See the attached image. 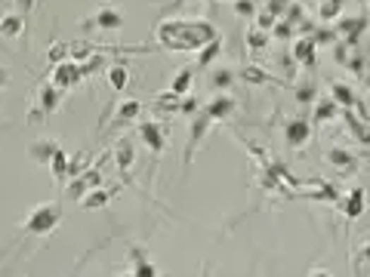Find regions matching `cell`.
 <instances>
[{"instance_id":"obj_1","label":"cell","mask_w":370,"mask_h":277,"mask_svg":"<svg viewBox=\"0 0 370 277\" xmlns=\"http://www.w3.org/2000/svg\"><path fill=\"white\" fill-rule=\"evenodd\" d=\"M213 37H220V31H216V25L207 22V19H161L155 28L157 47L173 49V53L198 49Z\"/></svg>"},{"instance_id":"obj_2","label":"cell","mask_w":370,"mask_h":277,"mask_svg":"<svg viewBox=\"0 0 370 277\" xmlns=\"http://www.w3.org/2000/svg\"><path fill=\"white\" fill-rule=\"evenodd\" d=\"M234 111H238V99L232 96V92H216L210 102L201 108L198 111V117L191 121V136H189V145H185V166L191 164V157H195V148L204 142V136H207V130L213 127V123H220V121H225V117H232Z\"/></svg>"},{"instance_id":"obj_3","label":"cell","mask_w":370,"mask_h":277,"mask_svg":"<svg viewBox=\"0 0 370 277\" xmlns=\"http://www.w3.org/2000/svg\"><path fill=\"white\" fill-rule=\"evenodd\" d=\"M62 204L59 200H44V204H37L31 209L28 216L22 219V234H28V238H49L59 225H62Z\"/></svg>"},{"instance_id":"obj_4","label":"cell","mask_w":370,"mask_h":277,"mask_svg":"<svg viewBox=\"0 0 370 277\" xmlns=\"http://www.w3.org/2000/svg\"><path fill=\"white\" fill-rule=\"evenodd\" d=\"M83 78V68H80V62H74V59H62V62H56L53 65V71H49V83L59 90H71V87H78Z\"/></svg>"},{"instance_id":"obj_5","label":"cell","mask_w":370,"mask_h":277,"mask_svg":"<svg viewBox=\"0 0 370 277\" xmlns=\"http://www.w3.org/2000/svg\"><path fill=\"white\" fill-rule=\"evenodd\" d=\"M139 142L151 151V157H161L167 148V130L157 121H142L139 123Z\"/></svg>"},{"instance_id":"obj_6","label":"cell","mask_w":370,"mask_h":277,"mask_svg":"<svg viewBox=\"0 0 370 277\" xmlns=\"http://www.w3.org/2000/svg\"><path fill=\"white\" fill-rule=\"evenodd\" d=\"M309 139H312V123H309L306 117H293V121H287V127H284V142H287L290 151H302L309 145Z\"/></svg>"},{"instance_id":"obj_7","label":"cell","mask_w":370,"mask_h":277,"mask_svg":"<svg viewBox=\"0 0 370 277\" xmlns=\"http://www.w3.org/2000/svg\"><path fill=\"white\" fill-rule=\"evenodd\" d=\"M124 25V13L114 6H102L90 22H83V28H99V31H117Z\"/></svg>"},{"instance_id":"obj_8","label":"cell","mask_w":370,"mask_h":277,"mask_svg":"<svg viewBox=\"0 0 370 277\" xmlns=\"http://www.w3.org/2000/svg\"><path fill=\"white\" fill-rule=\"evenodd\" d=\"M139 114H142V102H139V99H124V102L114 108V117H112V130L130 127V123L136 121Z\"/></svg>"},{"instance_id":"obj_9","label":"cell","mask_w":370,"mask_h":277,"mask_svg":"<svg viewBox=\"0 0 370 277\" xmlns=\"http://www.w3.org/2000/svg\"><path fill=\"white\" fill-rule=\"evenodd\" d=\"M133 164H136V145H133V139H121L114 145V166L121 173H130Z\"/></svg>"},{"instance_id":"obj_10","label":"cell","mask_w":370,"mask_h":277,"mask_svg":"<svg viewBox=\"0 0 370 277\" xmlns=\"http://www.w3.org/2000/svg\"><path fill=\"white\" fill-rule=\"evenodd\" d=\"M130 274H136V277H155L157 274V268H155V262H151V256L142 253L139 247H130Z\"/></svg>"},{"instance_id":"obj_11","label":"cell","mask_w":370,"mask_h":277,"mask_svg":"<svg viewBox=\"0 0 370 277\" xmlns=\"http://www.w3.org/2000/svg\"><path fill=\"white\" fill-rule=\"evenodd\" d=\"M112 195H114V191H108V188H102V185H96V188H90L87 195L78 200V204H80V209L92 213V209H105L108 200H112Z\"/></svg>"},{"instance_id":"obj_12","label":"cell","mask_w":370,"mask_h":277,"mask_svg":"<svg viewBox=\"0 0 370 277\" xmlns=\"http://www.w3.org/2000/svg\"><path fill=\"white\" fill-rule=\"evenodd\" d=\"M25 35V16H19V13H6L4 19H0V37L4 40H19Z\"/></svg>"},{"instance_id":"obj_13","label":"cell","mask_w":370,"mask_h":277,"mask_svg":"<svg viewBox=\"0 0 370 277\" xmlns=\"http://www.w3.org/2000/svg\"><path fill=\"white\" fill-rule=\"evenodd\" d=\"M37 105H40V111H47V117H49V114H56V111H59V105H62V90L53 87V83L40 87V92H37Z\"/></svg>"},{"instance_id":"obj_14","label":"cell","mask_w":370,"mask_h":277,"mask_svg":"<svg viewBox=\"0 0 370 277\" xmlns=\"http://www.w3.org/2000/svg\"><path fill=\"white\" fill-rule=\"evenodd\" d=\"M327 164H330L333 170H340V173H352L358 166V157L346 148H330L327 151Z\"/></svg>"},{"instance_id":"obj_15","label":"cell","mask_w":370,"mask_h":277,"mask_svg":"<svg viewBox=\"0 0 370 277\" xmlns=\"http://www.w3.org/2000/svg\"><path fill=\"white\" fill-rule=\"evenodd\" d=\"M342 213H346V219H361V216H364V188H361V185H355L346 195Z\"/></svg>"},{"instance_id":"obj_16","label":"cell","mask_w":370,"mask_h":277,"mask_svg":"<svg viewBox=\"0 0 370 277\" xmlns=\"http://www.w3.org/2000/svg\"><path fill=\"white\" fill-rule=\"evenodd\" d=\"M56 148H59V142H56V139H37V142H31L28 154H31V161H35V164L47 166V164H49V157L56 154Z\"/></svg>"},{"instance_id":"obj_17","label":"cell","mask_w":370,"mask_h":277,"mask_svg":"<svg viewBox=\"0 0 370 277\" xmlns=\"http://www.w3.org/2000/svg\"><path fill=\"white\" fill-rule=\"evenodd\" d=\"M330 96H333V102L340 105V108H355L358 105L355 90H352L349 83H342V80H333L330 83Z\"/></svg>"},{"instance_id":"obj_18","label":"cell","mask_w":370,"mask_h":277,"mask_svg":"<svg viewBox=\"0 0 370 277\" xmlns=\"http://www.w3.org/2000/svg\"><path fill=\"white\" fill-rule=\"evenodd\" d=\"M47 166L53 170V176H56V182H59V185L68 182V151H65L62 145L56 148V154L49 157V164H47Z\"/></svg>"},{"instance_id":"obj_19","label":"cell","mask_w":370,"mask_h":277,"mask_svg":"<svg viewBox=\"0 0 370 277\" xmlns=\"http://www.w3.org/2000/svg\"><path fill=\"white\" fill-rule=\"evenodd\" d=\"M108 87L117 90V92H124L130 87V71H127V65L124 62H114L112 68H108Z\"/></svg>"},{"instance_id":"obj_20","label":"cell","mask_w":370,"mask_h":277,"mask_svg":"<svg viewBox=\"0 0 370 277\" xmlns=\"http://www.w3.org/2000/svg\"><path fill=\"white\" fill-rule=\"evenodd\" d=\"M195 53H198V68H207V65H210L216 56L222 53V37H213V40H207V44H204V47H198Z\"/></svg>"},{"instance_id":"obj_21","label":"cell","mask_w":370,"mask_h":277,"mask_svg":"<svg viewBox=\"0 0 370 277\" xmlns=\"http://www.w3.org/2000/svg\"><path fill=\"white\" fill-rule=\"evenodd\" d=\"M364 25H367L364 16H358V19H342V22H340V31L346 35L349 44H358V37L364 35Z\"/></svg>"},{"instance_id":"obj_22","label":"cell","mask_w":370,"mask_h":277,"mask_svg":"<svg viewBox=\"0 0 370 277\" xmlns=\"http://www.w3.org/2000/svg\"><path fill=\"white\" fill-rule=\"evenodd\" d=\"M232 80H234V71H232V68H213V71H210V78H207V83H210V87H213L216 92L229 90Z\"/></svg>"},{"instance_id":"obj_23","label":"cell","mask_w":370,"mask_h":277,"mask_svg":"<svg viewBox=\"0 0 370 277\" xmlns=\"http://www.w3.org/2000/svg\"><path fill=\"white\" fill-rule=\"evenodd\" d=\"M191 80H195V68H182V71L173 78L170 90L176 92V96H189V92H191Z\"/></svg>"},{"instance_id":"obj_24","label":"cell","mask_w":370,"mask_h":277,"mask_svg":"<svg viewBox=\"0 0 370 277\" xmlns=\"http://www.w3.org/2000/svg\"><path fill=\"white\" fill-rule=\"evenodd\" d=\"M297 62H302L306 68H315V40H297Z\"/></svg>"},{"instance_id":"obj_25","label":"cell","mask_w":370,"mask_h":277,"mask_svg":"<svg viewBox=\"0 0 370 277\" xmlns=\"http://www.w3.org/2000/svg\"><path fill=\"white\" fill-rule=\"evenodd\" d=\"M179 99H182V96H176L173 90L161 92V96L155 99V111H161V114H173V111H179Z\"/></svg>"},{"instance_id":"obj_26","label":"cell","mask_w":370,"mask_h":277,"mask_svg":"<svg viewBox=\"0 0 370 277\" xmlns=\"http://www.w3.org/2000/svg\"><path fill=\"white\" fill-rule=\"evenodd\" d=\"M306 195L312 200H324V204H336V200H340V191H336L333 185H327V182H321V188H309Z\"/></svg>"},{"instance_id":"obj_27","label":"cell","mask_w":370,"mask_h":277,"mask_svg":"<svg viewBox=\"0 0 370 277\" xmlns=\"http://www.w3.org/2000/svg\"><path fill=\"white\" fill-rule=\"evenodd\" d=\"M336 108H340L336 102H321V105L315 108V123H318V127H321V123H330V121H333V117H336Z\"/></svg>"},{"instance_id":"obj_28","label":"cell","mask_w":370,"mask_h":277,"mask_svg":"<svg viewBox=\"0 0 370 277\" xmlns=\"http://www.w3.org/2000/svg\"><path fill=\"white\" fill-rule=\"evenodd\" d=\"M241 78L250 83V87H259V83H268L272 80V74H265V71H259V68H253V65H247V68L241 71Z\"/></svg>"},{"instance_id":"obj_29","label":"cell","mask_w":370,"mask_h":277,"mask_svg":"<svg viewBox=\"0 0 370 277\" xmlns=\"http://www.w3.org/2000/svg\"><path fill=\"white\" fill-rule=\"evenodd\" d=\"M62 59H68V44L65 40H56L53 47H49V53H47V62H62Z\"/></svg>"},{"instance_id":"obj_30","label":"cell","mask_w":370,"mask_h":277,"mask_svg":"<svg viewBox=\"0 0 370 277\" xmlns=\"http://www.w3.org/2000/svg\"><path fill=\"white\" fill-rule=\"evenodd\" d=\"M247 47L253 49V53H259V49H265L268 47V37H265V31L259 28V31H250V37H247Z\"/></svg>"},{"instance_id":"obj_31","label":"cell","mask_w":370,"mask_h":277,"mask_svg":"<svg viewBox=\"0 0 370 277\" xmlns=\"http://www.w3.org/2000/svg\"><path fill=\"white\" fill-rule=\"evenodd\" d=\"M234 13H238L241 19H250V16H256V4L253 0H234Z\"/></svg>"},{"instance_id":"obj_32","label":"cell","mask_w":370,"mask_h":277,"mask_svg":"<svg viewBox=\"0 0 370 277\" xmlns=\"http://www.w3.org/2000/svg\"><path fill=\"white\" fill-rule=\"evenodd\" d=\"M179 111H182L185 117H195V111H198V99H195V96L179 99Z\"/></svg>"},{"instance_id":"obj_33","label":"cell","mask_w":370,"mask_h":277,"mask_svg":"<svg viewBox=\"0 0 370 277\" xmlns=\"http://www.w3.org/2000/svg\"><path fill=\"white\" fill-rule=\"evenodd\" d=\"M44 121H47V111H40V105H35V108H31V114L25 117V123H28V127H40Z\"/></svg>"},{"instance_id":"obj_34","label":"cell","mask_w":370,"mask_h":277,"mask_svg":"<svg viewBox=\"0 0 370 277\" xmlns=\"http://www.w3.org/2000/svg\"><path fill=\"white\" fill-rule=\"evenodd\" d=\"M275 22H278V16H275V13H268V10H263V13L256 16V25H259L263 31H272V25H275Z\"/></svg>"},{"instance_id":"obj_35","label":"cell","mask_w":370,"mask_h":277,"mask_svg":"<svg viewBox=\"0 0 370 277\" xmlns=\"http://www.w3.org/2000/svg\"><path fill=\"white\" fill-rule=\"evenodd\" d=\"M272 28H275V37H278V40H287V37H290V31H293V28H290V22H275Z\"/></svg>"},{"instance_id":"obj_36","label":"cell","mask_w":370,"mask_h":277,"mask_svg":"<svg viewBox=\"0 0 370 277\" xmlns=\"http://www.w3.org/2000/svg\"><path fill=\"white\" fill-rule=\"evenodd\" d=\"M13 4H16V13H19V16H28L31 10H35L37 0H13Z\"/></svg>"},{"instance_id":"obj_37","label":"cell","mask_w":370,"mask_h":277,"mask_svg":"<svg viewBox=\"0 0 370 277\" xmlns=\"http://www.w3.org/2000/svg\"><path fill=\"white\" fill-rule=\"evenodd\" d=\"M336 10H340V0H327L324 10H321V19H333Z\"/></svg>"},{"instance_id":"obj_38","label":"cell","mask_w":370,"mask_h":277,"mask_svg":"<svg viewBox=\"0 0 370 277\" xmlns=\"http://www.w3.org/2000/svg\"><path fill=\"white\" fill-rule=\"evenodd\" d=\"M6 87H10V65L0 62V92H4Z\"/></svg>"},{"instance_id":"obj_39","label":"cell","mask_w":370,"mask_h":277,"mask_svg":"<svg viewBox=\"0 0 370 277\" xmlns=\"http://www.w3.org/2000/svg\"><path fill=\"white\" fill-rule=\"evenodd\" d=\"M315 44H333V31H318Z\"/></svg>"},{"instance_id":"obj_40","label":"cell","mask_w":370,"mask_h":277,"mask_svg":"<svg viewBox=\"0 0 370 277\" xmlns=\"http://www.w3.org/2000/svg\"><path fill=\"white\" fill-rule=\"evenodd\" d=\"M312 96H315V90H302V92H299V99H302V102H309Z\"/></svg>"}]
</instances>
